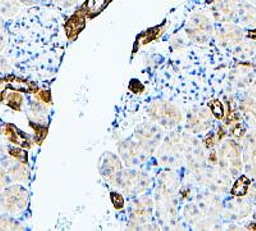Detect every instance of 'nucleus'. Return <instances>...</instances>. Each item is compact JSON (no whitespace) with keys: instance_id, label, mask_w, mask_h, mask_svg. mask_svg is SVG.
Segmentation results:
<instances>
[{"instance_id":"obj_3","label":"nucleus","mask_w":256,"mask_h":231,"mask_svg":"<svg viewBox=\"0 0 256 231\" xmlns=\"http://www.w3.org/2000/svg\"><path fill=\"white\" fill-rule=\"evenodd\" d=\"M238 13V6L233 0H218L212 4V16L218 21H234Z\"/></svg>"},{"instance_id":"obj_1","label":"nucleus","mask_w":256,"mask_h":231,"mask_svg":"<svg viewBox=\"0 0 256 231\" xmlns=\"http://www.w3.org/2000/svg\"><path fill=\"white\" fill-rule=\"evenodd\" d=\"M187 33L194 40L206 41L212 34V24L209 18L204 15H195L190 20V27Z\"/></svg>"},{"instance_id":"obj_7","label":"nucleus","mask_w":256,"mask_h":231,"mask_svg":"<svg viewBox=\"0 0 256 231\" xmlns=\"http://www.w3.org/2000/svg\"><path fill=\"white\" fill-rule=\"evenodd\" d=\"M218 38L219 40L222 39L223 43H228L230 45L236 44L242 38V30L236 26H224L219 30Z\"/></svg>"},{"instance_id":"obj_20","label":"nucleus","mask_w":256,"mask_h":231,"mask_svg":"<svg viewBox=\"0 0 256 231\" xmlns=\"http://www.w3.org/2000/svg\"><path fill=\"white\" fill-rule=\"evenodd\" d=\"M226 135H227V127H226V126H220V127L218 129V132H216V141L220 143Z\"/></svg>"},{"instance_id":"obj_4","label":"nucleus","mask_w":256,"mask_h":231,"mask_svg":"<svg viewBox=\"0 0 256 231\" xmlns=\"http://www.w3.org/2000/svg\"><path fill=\"white\" fill-rule=\"evenodd\" d=\"M219 157L224 164H228L233 175H236L237 170L241 168V153H240L238 145L234 141H230L228 144H226Z\"/></svg>"},{"instance_id":"obj_19","label":"nucleus","mask_w":256,"mask_h":231,"mask_svg":"<svg viewBox=\"0 0 256 231\" xmlns=\"http://www.w3.org/2000/svg\"><path fill=\"white\" fill-rule=\"evenodd\" d=\"M216 135H214V134H209L204 140V144H205V146H206L208 149H212V146L216 145Z\"/></svg>"},{"instance_id":"obj_11","label":"nucleus","mask_w":256,"mask_h":231,"mask_svg":"<svg viewBox=\"0 0 256 231\" xmlns=\"http://www.w3.org/2000/svg\"><path fill=\"white\" fill-rule=\"evenodd\" d=\"M209 108L212 109V116L218 120H223L224 114H226V109H224V106L222 104L220 100L218 99H212L209 102Z\"/></svg>"},{"instance_id":"obj_13","label":"nucleus","mask_w":256,"mask_h":231,"mask_svg":"<svg viewBox=\"0 0 256 231\" xmlns=\"http://www.w3.org/2000/svg\"><path fill=\"white\" fill-rule=\"evenodd\" d=\"M32 127L35 129L36 139H38V143L41 144L44 141V139L46 138L48 135V126L46 125H40V123H32Z\"/></svg>"},{"instance_id":"obj_22","label":"nucleus","mask_w":256,"mask_h":231,"mask_svg":"<svg viewBox=\"0 0 256 231\" xmlns=\"http://www.w3.org/2000/svg\"><path fill=\"white\" fill-rule=\"evenodd\" d=\"M248 38L252 39V40H256V29L248 30Z\"/></svg>"},{"instance_id":"obj_14","label":"nucleus","mask_w":256,"mask_h":231,"mask_svg":"<svg viewBox=\"0 0 256 231\" xmlns=\"http://www.w3.org/2000/svg\"><path fill=\"white\" fill-rule=\"evenodd\" d=\"M110 199L116 211H122L123 208H124V199H123V196L120 193H112Z\"/></svg>"},{"instance_id":"obj_6","label":"nucleus","mask_w":256,"mask_h":231,"mask_svg":"<svg viewBox=\"0 0 256 231\" xmlns=\"http://www.w3.org/2000/svg\"><path fill=\"white\" fill-rule=\"evenodd\" d=\"M113 0H84L82 8L84 9L88 20H92L104 11Z\"/></svg>"},{"instance_id":"obj_16","label":"nucleus","mask_w":256,"mask_h":231,"mask_svg":"<svg viewBox=\"0 0 256 231\" xmlns=\"http://www.w3.org/2000/svg\"><path fill=\"white\" fill-rule=\"evenodd\" d=\"M10 154L14 155L16 158L18 159L22 163H26L27 162V152L24 149H20V148H10Z\"/></svg>"},{"instance_id":"obj_21","label":"nucleus","mask_w":256,"mask_h":231,"mask_svg":"<svg viewBox=\"0 0 256 231\" xmlns=\"http://www.w3.org/2000/svg\"><path fill=\"white\" fill-rule=\"evenodd\" d=\"M56 3L63 7H72L77 3V0H56Z\"/></svg>"},{"instance_id":"obj_26","label":"nucleus","mask_w":256,"mask_h":231,"mask_svg":"<svg viewBox=\"0 0 256 231\" xmlns=\"http://www.w3.org/2000/svg\"><path fill=\"white\" fill-rule=\"evenodd\" d=\"M250 2H252V3L256 4V0H250Z\"/></svg>"},{"instance_id":"obj_27","label":"nucleus","mask_w":256,"mask_h":231,"mask_svg":"<svg viewBox=\"0 0 256 231\" xmlns=\"http://www.w3.org/2000/svg\"><path fill=\"white\" fill-rule=\"evenodd\" d=\"M254 217H255V219H256V213H255V216H254Z\"/></svg>"},{"instance_id":"obj_10","label":"nucleus","mask_w":256,"mask_h":231,"mask_svg":"<svg viewBox=\"0 0 256 231\" xmlns=\"http://www.w3.org/2000/svg\"><path fill=\"white\" fill-rule=\"evenodd\" d=\"M251 186V180L248 177V176H241V177L234 182L233 185L232 190H230V194L233 196H244L248 193V189Z\"/></svg>"},{"instance_id":"obj_9","label":"nucleus","mask_w":256,"mask_h":231,"mask_svg":"<svg viewBox=\"0 0 256 231\" xmlns=\"http://www.w3.org/2000/svg\"><path fill=\"white\" fill-rule=\"evenodd\" d=\"M238 8V15L240 20H242V22L246 25L255 24L256 22V8L252 7L251 4L244 3L240 4Z\"/></svg>"},{"instance_id":"obj_18","label":"nucleus","mask_w":256,"mask_h":231,"mask_svg":"<svg viewBox=\"0 0 256 231\" xmlns=\"http://www.w3.org/2000/svg\"><path fill=\"white\" fill-rule=\"evenodd\" d=\"M38 98L42 103H50L52 102V94L49 90H38Z\"/></svg>"},{"instance_id":"obj_24","label":"nucleus","mask_w":256,"mask_h":231,"mask_svg":"<svg viewBox=\"0 0 256 231\" xmlns=\"http://www.w3.org/2000/svg\"><path fill=\"white\" fill-rule=\"evenodd\" d=\"M216 2H218V0H208L206 3L208 4H214V3H216Z\"/></svg>"},{"instance_id":"obj_12","label":"nucleus","mask_w":256,"mask_h":231,"mask_svg":"<svg viewBox=\"0 0 256 231\" xmlns=\"http://www.w3.org/2000/svg\"><path fill=\"white\" fill-rule=\"evenodd\" d=\"M230 134H232L233 138H236L237 140H241L244 135H246V127L242 125L241 121H238V122L230 125Z\"/></svg>"},{"instance_id":"obj_25","label":"nucleus","mask_w":256,"mask_h":231,"mask_svg":"<svg viewBox=\"0 0 256 231\" xmlns=\"http://www.w3.org/2000/svg\"><path fill=\"white\" fill-rule=\"evenodd\" d=\"M254 196H255V199H256V186H255V190H254Z\"/></svg>"},{"instance_id":"obj_5","label":"nucleus","mask_w":256,"mask_h":231,"mask_svg":"<svg viewBox=\"0 0 256 231\" xmlns=\"http://www.w3.org/2000/svg\"><path fill=\"white\" fill-rule=\"evenodd\" d=\"M164 31H166V22H163L162 25H158V26L152 27V29H148L146 30V31H144V33H141L140 35L137 36L136 43H134V53H136L137 52V48L148 44V43H152L154 40H158L160 36L163 35Z\"/></svg>"},{"instance_id":"obj_2","label":"nucleus","mask_w":256,"mask_h":231,"mask_svg":"<svg viewBox=\"0 0 256 231\" xmlns=\"http://www.w3.org/2000/svg\"><path fill=\"white\" fill-rule=\"evenodd\" d=\"M86 21H88V16H86V12L82 7L68 18L66 26H64L68 40L73 41L78 38V35L84 31V26H86Z\"/></svg>"},{"instance_id":"obj_15","label":"nucleus","mask_w":256,"mask_h":231,"mask_svg":"<svg viewBox=\"0 0 256 231\" xmlns=\"http://www.w3.org/2000/svg\"><path fill=\"white\" fill-rule=\"evenodd\" d=\"M22 100H24V98L20 97V95L12 93L6 97V104H9V106L13 107V108H20V106L22 104Z\"/></svg>"},{"instance_id":"obj_17","label":"nucleus","mask_w":256,"mask_h":231,"mask_svg":"<svg viewBox=\"0 0 256 231\" xmlns=\"http://www.w3.org/2000/svg\"><path fill=\"white\" fill-rule=\"evenodd\" d=\"M130 90L134 94H138L142 93V91L145 90V88H144V85L138 81V80H132L131 84H130Z\"/></svg>"},{"instance_id":"obj_23","label":"nucleus","mask_w":256,"mask_h":231,"mask_svg":"<svg viewBox=\"0 0 256 231\" xmlns=\"http://www.w3.org/2000/svg\"><path fill=\"white\" fill-rule=\"evenodd\" d=\"M209 161L212 162V163H216V152L212 153V155L209 157Z\"/></svg>"},{"instance_id":"obj_8","label":"nucleus","mask_w":256,"mask_h":231,"mask_svg":"<svg viewBox=\"0 0 256 231\" xmlns=\"http://www.w3.org/2000/svg\"><path fill=\"white\" fill-rule=\"evenodd\" d=\"M6 138L12 143L17 144L20 146H24V148H30V140L27 139V136H24L17 127H14L13 125H6Z\"/></svg>"}]
</instances>
